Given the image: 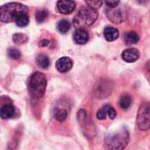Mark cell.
Returning <instances> with one entry per match:
<instances>
[{
	"instance_id": "6da1fadb",
	"label": "cell",
	"mask_w": 150,
	"mask_h": 150,
	"mask_svg": "<svg viewBox=\"0 0 150 150\" xmlns=\"http://www.w3.org/2000/svg\"><path fill=\"white\" fill-rule=\"evenodd\" d=\"M130 140L129 132L126 127H122L116 132L109 133L104 139V146L107 150H123Z\"/></svg>"
},
{
	"instance_id": "7a4b0ae2",
	"label": "cell",
	"mask_w": 150,
	"mask_h": 150,
	"mask_svg": "<svg viewBox=\"0 0 150 150\" xmlns=\"http://www.w3.org/2000/svg\"><path fill=\"white\" fill-rule=\"evenodd\" d=\"M47 87V80L42 72L35 71L28 80V92L31 98L35 101L41 99L45 93Z\"/></svg>"
},
{
	"instance_id": "3957f363",
	"label": "cell",
	"mask_w": 150,
	"mask_h": 150,
	"mask_svg": "<svg viewBox=\"0 0 150 150\" xmlns=\"http://www.w3.org/2000/svg\"><path fill=\"white\" fill-rule=\"evenodd\" d=\"M28 8L21 3H8L0 6V21L9 23L14 21L16 18L24 13H28Z\"/></svg>"
},
{
	"instance_id": "277c9868",
	"label": "cell",
	"mask_w": 150,
	"mask_h": 150,
	"mask_svg": "<svg viewBox=\"0 0 150 150\" xmlns=\"http://www.w3.org/2000/svg\"><path fill=\"white\" fill-rule=\"evenodd\" d=\"M97 17L98 13L96 10L89 6H84L81 8L78 13L75 15L73 25L78 29H85V28L91 26L97 20Z\"/></svg>"
},
{
	"instance_id": "5b68a950",
	"label": "cell",
	"mask_w": 150,
	"mask_h": 150,
	"mask_svg": "<svg viewBox=\"0 0 150 150\" xmlns=\"http://www.w3.org/2000/svg\"><path fill=\"white\" fill-rule=\"evenodd\" d=\"M136 124L139 129L142 131H146L150 129V103H143L139 106L137 112Z\"/></svg>"
},
{
	"instance_id": "8992f818",
	"label": "cell",
	"mask_w": 150,
	"mask_h": 150,
	"mask_svg": "<svg viewBox=\"0 0 150 150\" xmlns=\"http://www.w3.org/2000/svg\"><path fill=\"white\" fill-rule=\"evenodd\" d=\"M77 118H78V121L83 130L84 134L88 138H92L95 135L96 129H95L94 124L88 118L86 110L83 109L80 110L78 112V115H77Z\"/></svg>"
},
{
	"instance_id": "52a82bcc",
	"label": "cell",
	"mask_w": 150,
	"mask_h": 150,
	"mask_svg": "<svg viewBox=\"0 0 150 150\" xmlns=\"http://www.w3.org/2000/svg\"><path fill=\"white\" fill-rule=\"evenodd\" d=\"M106 15L108 19L113 23L118 24L123 22L125 20V11L123 7H118V6L115 8H108L106 9Z\"/></svg>"
},
{
	"instance_id": "ba28073f",
	"label": "cell",
	"mask_w": 150,
	"mask_h": 150,
	"mask_svg": "<svg viewBox=\"0 0 150 150\" xmlns=\"http://www.w3.org/2000/svg\"><path fill=\"white\" fill-rule=\"evenodd\" d=\"M75 8L76 5L73 0H58L57 2V9L63 14H70Z\"/></svg>"
},
{
	"instance_id": "9c48e42d",
	"label": "cell",
	"mask_w": 150,
	"mask_h": 150,
	"mask_svg": "<svg viewBox=\"0 0 150 150\" xmlns=\"http://www.w3.org/2000/svg\"><path fill=\"white\" fill-rule=\"evenodd\" d=\"M56 67L60 72H67L72 67V60L68 57H63L57 61Z\"/></svg>"
},
{
	"instance_id": "30bf717a",
	"label": "cell",
	"mask_w": 150,
	"mask_h": 150,
	"mask_svg": "<svg viewBox=\"0 0 150 150\" xmlns=\"http://www.w3.org/2000/svg\"><path fill=\"white\" fill-rule=\"evenodd\" d=\"M15 112V108L11 103H5L0 107V117L4 119H10L13 117Z\"/></svg>"
},
{
	"instance_id": "8fae6325",
	"label": "cell",
	"mask_w": 150,
	"mask_h": 150,
	"mask_svg": "<svg viewBox=\"0 0 150 150\" xmlns=\"http://www.w3.org/2000/svg\"><path fill=\"white\" fill-rule=\"evenodd\" d=\"M139 57V51L137 49L130 48L123 51L122 53V58L124 61L127 63H133L137 61Z\"/></svg>"
},
{
	"instance_id": "7c38bea8",
	"label": "cell",
	"mask_w": 150,
	"mask_h": 150,
	"mask_svg": "<svg viewBox=\"0 0 150 150\" xmlns=\"http://www.w3.org/2000/svg\"><path fill=\"white\" fill-rule=\"evenodd\" d=\"M96 96L99 98H105L109 96V94L111 92V87L110 84L108 82H106L105 81H103V82H101L98 87L96 89Z\"/></svg>"
},
{
	"instance_id": "4fadbf2b",
	"label": "cell",
	"mask_w": 150,
	"mask_h": 150,
	"mask_svg": "<svg viewBox=\"0 0 150 150\" xmlns=\"http://www.w3.org/2000/svg\"><path fill=\"white\" fill-rule=\"evenodd\" d=\"M73 40L77 44H85L89 40V35L87 30L85 29H77L73 35Z\"/></svg>"
},
{
	"instance_id": "5bb4252c",
	"label": "cell",
	"mask_w": 150,
	"mask_h": 150,
	"mask_svg": "<svg viewBox=\"0 0 150 150\" xmlns=\"http://www.w3.org/2000/svg\"><path fill=\"white\" fill-rule=\"evenodd\" d=\"M104 37L108 42H113L115 40L117 39V37L119 36V32L117 28H111V27H108L104 29L103 32Z\"/></svg>"
},
{
	"instance_id": "9a60e30c",
	"label": "cell",
	"mask_w": 150,
	"mask_h": 150,
	"mask_svg": "<svg viewBox=\"0 0 150 150\" xmlns=\"http://www.w3.org/2000/svg\"><path fill=\"white\" fill-rule=\"evenodd\" d=\"M124 40L127 45H132L139 42V36L135 31H130V32H126L124 35Z\"/></svg>"
},
{
	"instance_id": "2e32d148",
	"label": "cell",
	"mask_w": 150,
	"mask_h": 150,
	"mask_svg": "<svg viewBox=\"0 0 150 150\" xmlns=\"http://www.w3.org/2000/svg\"><path fill=\"white\" fill-rule=\"evenodd\" d=\"M36 63L40 67H42L43 69H47L50 64V58L45 54H39L36 57Z\"/></svg>"
},
{
	"instance_id": "e0dca14e",
	"label": "cell",
	"mask_w": 150,
	"mask_h": 150,
	"mask_svg": "<svg viewBox=\"0 0 150 150\" xmlns=\"http://www.w3.org/2000/svg\"><path fill=\"white\" fill-rule=\"evenodd\" d=\"M67 115H68V111L66 109L57 107L54 110V117L59 122L64 121L67 117Z\"/></svg>"
},
{
	"instance_id": "ac0fdd59",
	"label": "cell",
	"mask_w": 150,
	"mask_h": 150,
	"mask_svg": "<svg viewBox=\"0 0 150 150\" xmlns=\"http://www.w3.org/2000/svg\"><path fill=\"white\" fill-rule=\"evenodd\" d=\"M132 99L130 95H124L121 96L119 100V106L121 107V109L126 110L132 105Z\"/></svg>"
},
{
	"instance_id": "d6986e66",
	"label": "cell",
	"mask_w": 150,
	"mask_h": 150,
	"mask_svg": "<svg viewBox=\"0 0 150 150\" xmlns=\"http://www.w3.org/2000/svg\"><path fill=\"white\" fill-rule=\"evenodd\" d=\"M14 21L18 27L23 28V27L28 26V24L29 23V17L28 15V13H24L20 14Z\"/></svg>"
},
{
	"instance_id": "ffe728a7",
	"label": "cell",
	"mask_w": 150,
	"mask_h": 150,
	"mask_svg": "<svg viewBox=\"0 0 150 150\" xmlns=\"http://www.w3.org/2000/svg\"><path fill=\"white\" fill-rule=\"evenodd\" d=\"M71 28V24L67 20H61L57 24V29L60 33L65 34Z\"/></svg>"
},
{
	"instance_id": "44dd1931",
	"label": "cell",
	"mask_w": 150,
	"mask_h": 150,
	"mask_svg": "<svg viewBox=\"0 0 150 150\" xmlns=\"http://www.w3.org/2000/svg\"><path fill=\"white\" fill-rule=\"evenodd\" d=\"M28 37L24 35V34H21V33H18V34H14L13 35V42L15 44H23L25 42H28Z\"/></svg>"
},
{
	"instance_id": "7402d4cb",
	"label": "cell",
	"mask_w": 150,
	"mask_h": 150,
	"mask_svg": "<svg viewBox=\"0 0 150 150\" xmlns=\"http://www.w3.org/2000/svg\"><path fill=\"white\" fill-rule=\"evenodd\" d=\"M49 13L47 10H40L37 11L35 13V20L38 23H42L45 21V20L48 18Z\"/></svg>"
},
{
	"instance_id": "603a6c76",
	"label": "cell",
	"mask_w": 150,
	"mask_h": 150,
	"mask_svg": "<svg viewBox=\"0 0 150 150\" xmlns=\"http://www.w3.org/2000/svg\"><path fill=\"white\" fill-rule=\"evenodd\" d=\"M103 108L104 109V110H105V112H106V115H108V117H109L110 119H114V118L116 117L117 112H116L115 109H114L112 106L106 104V105H104Z\"/></svg>"
},
{
	"instance_id": "cb8c5ba5",
	"label": "cell",
	"mask_w": 150,
	"mask_h": 150,
	"mask_svg": "<svg viewBox=\"0 0 150 150\" xmlns=\"http://www.w3.org/2000/svg\"><path fill=\"white\" fill-rule=\"evenodd\" d=\"M88 6L95 10L100 8L103 4V0H85Z\"/></svg>"
},
{
	"instance_id": "d4e9b609",
	"label": "cell",
	"mask_w": 150,
	"mask_h": 150,
	"mask_svg": "<svg viewBox=\"0 0 150 150\" xmlns=\"http://www.w3.org/2000/svg\"><path fill=\"white\" fill-rule=\"evenodd\" d=\"M8 56L10 58L12 59H14V60H18L21 58V51L17 49H9L8 50V52H7Z\"/></svg>"
},
{
	"instance_id": "484cf974",
	"label": "cell",
	"mask_w": 150,
	"mask_h": 150,
	"mask_svg": "<svg viewBox=\"0 0 150 150\" xmlns=\"http://www.w3.org/2000/svg\"><path fill=\"white\" fill-rule=\"evenodd\" d=\"M105 3L110 8H115L119 5L120 0H105Z\"/></svg>"
},
{
	"instance_id": "4316f807",
	"label": "cell",
	"mask_w": 150,
	"mask_h": 150,
	"mask_svg": "<svg viewBox=\"0 0 150 150\" xmlns=\"http://www.w3.org/2000/svg\"><path fill=\"white\" fill-rule=\"evenodd\" d=\"M96 116H97V118H98L99 120H104V119H105V117H106V112H105L104 109H103V108L100 109V110H98Z\"/></svg>"
},
{
	"instance_id": "83f0119b",
	"label": "cell",
	"mask_w": 150,
	"mask_h": 150,
	"mask_svg": "<svg viewBox=\"0 0 150 150\" xmlns=\"http://www.w3.org/2000/svg\"><path fill=\"white\" fill-rule=\"evenodd\" d=\"M39 44H40L42 47H46V46H48V45L50 44V41H49V40H46V39H43V40H42V41L39 42Z\"/></svg>"
},
{
	"instance_id": "f1b7e54d",
	"label": "cell",
	"mask_w": 150,
	"mask_h": 150,
	"mask_svg": "<svg viewBox=\"0 0 150 150\" xmlns=\"http://www.w3.org/2000/svg\"><path fill=\"white\" fill-rule=\"evenodd\" d=\"M136 1H137L139 4H140V5H144V4L147 3L148 0H136Z\"/></svg>"
},
{
	"instance_id": "f546056e",
	"label": "cell",
	"mask_w": 150,
	"mask_h": 150,
	"mask_svg": "<svg viewBox=\"0 0 150 150\" xmlns=\"http://www.w3.org/2000/svg\"><path fill=\"white\" fill-rule=\"evenodd\" d=\"M146 68H147V70L150 71V61H148V63H147V64H146Z\"/></svg>"
}]
</instances>
